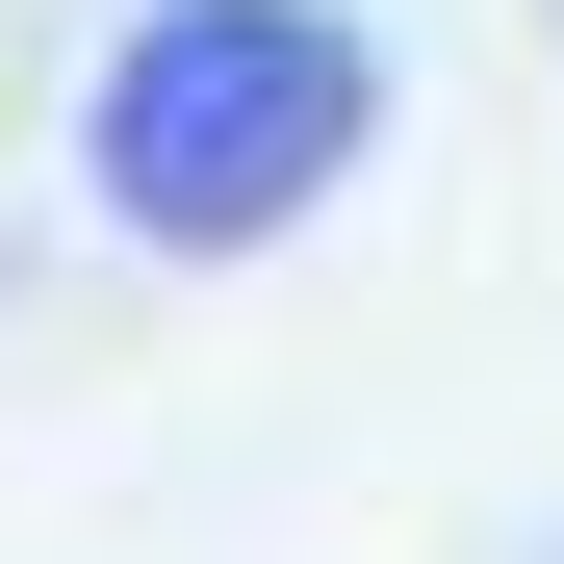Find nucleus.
<instances>
[{
  "label": "nucleus",
  "instance_id": "f257e3e1",
  "mask_svg": "<svg viewBox=\"0 0 564 564\" xmlns=\"http://www.w3.org/2000/svg\"><path fill=\"white\" fill-rule=\"evenodd\" d=\"M359 129H386V26L359 0H154V26L77 77V180H104L129 257H257L308 231Z\"/></svg>",
  "mask_w": 564,
  "mask_h": 564
}]
</instances>
